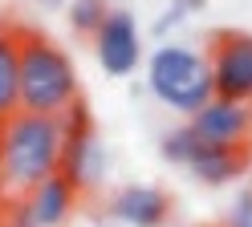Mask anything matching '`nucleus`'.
<instances>
[{
    "label": "nucleus",
    "mask_w": 252,
    "mask_h": 227,
    "mask_svg": "<svg viewBox=\"0 0 252 227\" xmlns=\"http://www.w3.org/2000/svg\"><path fill=\"white\" fill-rule=\"evenodd\" d=\"M61 150H65L61 118L21 110L0 122V167H4V187L12 191H33L45 178H53L61 170Z\"/></svg>",
    "instance_id": "nucleus-1"
},
{
    "label": "nucleus",
    "mask_w": 252,
    "mask_h": 227,
    "mask_svg": "<svg viewBox=\"0 0 252 227\" xmlns=\"http://www.w3.org/2000/svg\"><path fill=\"white\" fill-rule=\"evenodd\" d=\"M17 53H21V110L61 118L77 102V73L69 57L41 32H21Z\"/></svg>",
    "instance_id": "nucleus-2"
},
{
    "label": "nucleus",
    "mask_w": 252,
    "mask_h": 227,
    "mask_svg": "<svg viewBox=\"0 0 252 227\" xmlns=\"http://www.w3.org/2000/svg\"><path fill=\"white\" fill-rule=\"evenodd\" d=\"M147 85L159 102H167L171 110H183V114H199L216 97L212 61L187 45H163L151 57Z\"/></svg>",
    "instance_id": "nucleus-3"
},
{
    "label": "nucleus",
    "mask_w": 252,
    "mask_h": 227,
    "mask_svg": "<svg viewBox=\"0 0 252 227\" xmlns=\"http://www.w3.org/2000/svg\"><path fill=\"white\" fill-rule=\"evenodd\" d=\"M212 85L216 97L252 102V37L248 32H220L212 41Z\"/></svg>",
    "instance_id": "nucleus-4"
},
{
    "label": "nucleus",
    "mask_w": 252,
    "mask_h": 227,
    "mask_svg": "<svg viewBox=\"0 0 252 227\" xmlns=\"http://www.w3.org/2000/svg\"><path fill=\"white\" fill-rule=\"evenodd\" d=\"M94 45H98V61H102V69L110 77H130L138 69V61H143L138 25H134V16L126 8L106 16V25H102L98 37H94Z\"/></svg>",
    "instance_id": "nucleus-5"
},
{
    "label": "nucleus",
    "mask_w": 252,
    "mask_h": 227,
    "mask_svg": "<svg viewBox=\"0 0 252 227\" xmlns=\"http://www.w3.org/2000/svg\"><path fill=\"white\" fill-rule=\"evenodd\" d=\"M191 130L203 146H244L248 130H252V106L212 97L199 114H191Z\"/></svg>",
    "instance_id": "nucleus-6"
},
{
    "label": "nucleus",
    "mask_w": 252,
    "mask_h": 227,
    "mask_svg": "<svg viewBox=\"0 0 252 227\" xmlns=\"http://www.w3.org/2000/svg\"><path fill=\"white\" fill-rule=\"evenodd\" d=\"M110 215L118 223H130V227H163L171 215V199L159 187H126L110 203Z\"/></svg>",
    "instance_id": "nucleus-7"
},
{
    "label": "nucleus",
    "mask_w": 252,
    "mask_h": 227,
    "mask_svg": "<svg viewBox=\"0 0 252 227\" xmlns=\"http://www.w3.org/2000/svg\"><path fill=\"white\" fill-rule=\"evenodd\" d=\"M73 203H77V187H73L61 170H57L53 178H45L41 187L29 191V207H33L37 227H61V223L69 219Z\"/></svg>",
    "instance_id": "nucleus-8"
},
{
    "label": "nucleus",
    "mask_w": 252,
    "mask_h": 227,
    "mask_svg": "<svg viewBox=\"0 0 252 227\" xmlns=\"http://www.w3.org/2000/svg\"><path fill=\"white\" fill-rule=\"evenodd\" d=\"M106 170V158H102V146L94 134L86 138H65V150H61V174L82 191V187H94Z\"/></svg>",
    "instance_id": "nucleus-9"
},
{
    "label": "nucleus",
    "mask_w": 252,
    "mask_h": 227,
    "mask_svg": "<svg viewBox=\"0 0 252 227\" xmlns=\"http://www.w3.org/2000/svg\"><path fill=\"white\" fill-rule=\"evenodd\" d=\"M248 167L244 162V146H203L191 162V174L208 187H224L232 178H240V170Z\"/></svg>",
    "instance_id": "nucleus-10"
},
{
    "label": "nucleus",
    "mask_w": 252,
    "mask_h": 227,
    "mask_svg": "<svg viewBox=\"0 0 252 227\" xmlns=\"http://www.w3.org/2000/svg\"><path fill=\"white\" fill-rule=\"evenodd\" d=\"M12 114H21V53H17V37L0 49V122H8Z\"/></svg>",
    "instance_id": "nucleus-11"
},
{
    "label": "nucleus",
    "mask_w": 252,
    "mask_h": 227,
    "mask_svg": "<svg viewBox=\"0 0 252 227\" xmlns=\"http://www.w3.org/2000/svg\"><path fill=\"white\" fill-rule=\"evenodd\" d=\"M110 12H114V8H110L106 0H73V4H69V25H73V32L98 37Z\"/></svg>",
    "instance_id": "nucleus-12"
},
{
    "label": "nucleus",
    "mask_w": 252,
    "mask_h": 227,
    "mask_svg": "<svg viewBox=\"0 0 252 227\" xmlns=\"http://www.w3.org/2000/svg\"><path fill=\"white\" fill-rule=\"evenodd\" d=\"M199 150H203V142L195 138V130H191V126H179V130H171V134L163 138V158L179 162V167H191Z\"/></svg>",
    "instance_id": "nucleus-13"
},
{
    "label": "nucleus",
    "mask_w": 252,
    "mask_h": 227,
    "mask_svg": "<svg viewBox=\"0 0 252 227\" xmlns=\"http://www.w3.org/2000/svg\"><path fill=\"white\" fill-rule=\"evenodd\" d=\"M61 134L65 138H86V134H94V122H90V106L77 97V102L61 114Z\"/></svg>",
    "instance_id": "nucleus-14"
},
{
    "label": "nucleus",
    "mask_w": 252,
    "mask_h": 227,
    "mask_svg": "<svg viewBox=\"0 0 252 227\" xmlns=\"http://www.w3.org/2000/svg\"><path fill=\"white\" fill-rule=\"evenodd\" d=\"M228 227H252V195H240L228 215Z\"/></svg>",
    "instance_id": "nucleus-15"
},
{
    "label": "nucleus",
    "mask_w": 252,
    "mask_h": 227,
    "mask_svg": "<svg viewBox=\"0 0 252 227\" xmlns=\"http://www.w3.org/2000/svg\"><path fill=\"white\" fill-rule=\"evenodd\" d=\"M8 227H37V219H33V207H29V199H25L21 207H12V211H8Z\"/></svg>",
    "instance_id": "nucleus-16"
},
{
    "label": "nucleus",
    "mask_w": 252,
    "mask_h": 227,
    "mask_svg": "<svg viewBox=\"0 0 252 227\" xmlns=\"http://www.w3.org/2000/svg\"><path fill=\"white\" fill-rule=\"evenodd\" d=\"M175 8H183V12H191V8H203V0H175Z\"/></svg>",
    "instance_id": "nucleus-17"
},
{
    "label": "nucleus",
    "mask_w": 252,
    "mask_h": 227,
    "mask_svg": "<svg viewBox=\"0 0 252 227\" xmlns=\"http://www.w3.org/2000/svg\"><path fill=\"white\" fill-rule=\"evenodd\" d=\"M8 41H12V37H8V28H4V25H0V49H4Z\"/></svg>",
    "instance_id": "nucleus-18"
},
{
    "label": "nucleus",
    "mask_w": 252,
    "mask_h": 227,
    "mask_svg": "<svg viewBox=\"0 0 252 227\" xmlns=\"http://www.w3.org/2000/svg\"><path fill=\"white\" fill-rule=\"evenodd\" d=\"M0 227H8V207L0 203Z\"/></svg>",
    "instance_id": "nucleus-19"
},
{
    "label": "nucleus",
    "mask_w": 252,
    "mask_h": 227,
    "mask_svg": "<svg viewBox=\"0 0 252 227\" xmlns=\"http://www.w3.org/2000/svg\"><path fill=\"white\" fill-rule=\"evenodd\" d=\"M0 191H4V167H0Z\"/></svg>",
    "instance_id": "nucleus-20"
},
{
    "label": "nucleus",
    "mask_w": 252,
    "mask_h": 227,
    "mask_svg": "<svg viewBox=\"0 0 252 227\" xmlns=\"http://www.w3.org/2000/svg\"><path fill=\"white\" fill-rule=\"evenodd\" d=\"M45 4H49V8H57V4H61V0H45Z\"/></svg>",
    "instance_id": "nucleus-21"
}]
</instances>
